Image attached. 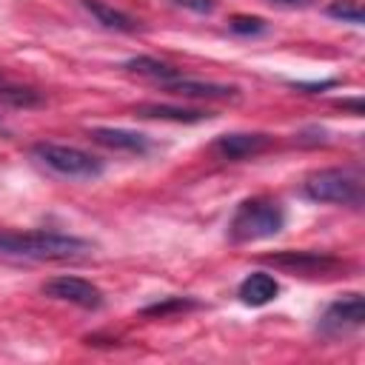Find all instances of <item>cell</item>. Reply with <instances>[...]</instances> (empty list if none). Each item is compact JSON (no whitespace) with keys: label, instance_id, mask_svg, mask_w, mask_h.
I'll use <instances>...</instances> for the list:
<instances>
[{"label":"cell","instance_id":"6da1fadb","mask_svg":"<svg viewBox=\"0 0 365 365\" xmlns=\"http://www.w3.org/2000/svg\"><path fill=\"white\" fill-rule=\"evenodd\" d=\"M91 251L88 240L57 234V231H3L0 228V254L11 257H29V259H74Z\"/></svg>","mask_w":365,"mask_h":365},{"label":"cell","instance_id":"7a4b0ae2","mask_svg":"<svg viewBox=\"0 0 365 365\" xmlns=\"http://www.w3.org/2000/svg\"><path fill=\"white\" fill-rule=\"evenodd\" d=\"M285 228V211L277 200L268 197H251L242 200L228 222L231 242H257L279 234Z\"/></svg>","mask_w":365,"mask_h":365},{"label":"cell","instance_id":"3957f363","mask_svg":"<svg viewBox=\"0 0 365 365\" xmlns=\"http://www.w3.org/2000/svg\"><path fill=\"white\" fill-rule=\"evenodd\" d=\"M302 194L314 202L362 205V197H365L362 174L356 168H319L305 177Z\"/></svg>","mask_w":365,"mask_h":365},{"label":"cell","instance_id":"277c9868","mask_svg":"<svg viewBox=\"0 0 365 365\" xmlns=\"http://www.w3.org/2000/svg\"><path fill=\"white\" fill-rule=\"evenodd\" d=\"M31 154L37 163H43L48 171L66 177V180H97L103 174V163L77 148V145H63V143H34Z\"/></svg>","mask_w":365,"mask_h":365},{"label":"cell","instance_id":"5b68a950","mask_svg":"<svg viewBox=\"0 0 365 365\" xmlns=\"http://www.w3.org/2000/svg\"><path fill=\"white\" fill-rule=\"evenodd\" d=\"M265 265H274L288 274H302V277H317V274H336L345 271L348 262L334 257V254H319V251H277L262 257Z\"/></svg>","mask_w":365,"mask_h":365},{"label":"cell","instance_id":"8992f818","mask_svg":"<svg viewBox=\"0 0 365 365\" xmlns=\"http://www.w3.org/2000/svg\"><path fill=\"white\" fill-rule=\"evenodd\" d=\"M362 322H365V299H362V294L354 291V294H345V297L334 299L322 311V317L317 322V331L322 336H345L351 331H359Z\"/></svg>","mask_w":365,"mask_h":365},{"label":"cell","instance_id":"52a82bcc","mask_svg":"<svg viewBox=\"0 0 365 365\" xmlns=\"http://www.w3.org/2000/svg\"><path fill=\"white\" fill-rule=\"evenodd\" d=\"M43 294L60 302H71L86 311H97L103 305V291L80 277H51L43 282Z\"/></svg>","mask_w":365,"mask_h":365},{"label":"cell","instance_id":"ba28073f","mask_svg":"<svg viewBox=\"0 0 365 365\" xmlns=\"http://www.w3.org/2000/svg\"><path fill=\"white\" fill-rule=\"evenodd\" d=\"M271 143H274L271 134H262V131H234V134L217 137L211 148L222 160H245V157H254V154L265 151Z\"/></svg>","mask_w":365,"mask_h":365},{"label":"cell","instance_id":"9c48e42d","mask_svg":"<svg viewBox=\"0 0 365 365\" xmlns=\"http://www.w3.org/2000/svg\"><path fill=\"white\" fill-rule=\"evenodd\" d=\"M88 137L111 151H125V154H148L151 151V140L140 131H128V128H111V125H100V128H91Z\"/></svg>","mask_w":365,"mask_h":365},{"label":"cell","instance_id":"30bf717a","mask_svg":"<svg viewBox=\"0 0 365 365\" xmlns=\"http://www.w3.org/2000/svg\"><path fill=\"white\" fill-rule=\"evenodd\" d=\"M165 88L171 94H180V97H197V100H231L237 97V86H225V83H208V80H194V77H185L180 74L177 80L165 83Z\"/></svg>","mask_w":365,"mask_h":365},{"label":"cell","instance_id":"8fae6325","mask_svg":"<svg viewBox=\"0 0 365 365\" xmlns=\"http://www.w3.org/2000/svg\"><path fill=\"white\" fill-rule=\"evenodd\" d=\"M237 294H240V299H242L245 305L259 308V305H268V302L279 294V282H277L271 274H265V271H254V274H248V277L240 282Z\"/></svg>","mask_w":365,"mask_h":365},{"label":"cell","instance_id":"7c38bea8","mask_svg":"<svg viewBox=\"0 0 365 365\" xmlns=\"http://www.w3.org/2000/svg\"><path fill=\"white\" fill-rule=\"evenodd\" d=\"M137 117L145 120H171V123H202L211 120V111H200V108H180V106H165V103H140L134 108Z\"/></svg>","mask_w":365,"mask_h":365},{"label":"cell","instance_id":"4fadbf2b","mask_svg":"<svg viewBox=\"0 0 365 365\" xmlns=\"http://www.w3.org/2000/svg\"><path fill=\"white\" fill-rule=\"evenodd\" d=\"M125 68H128L131 74L151 77V80H157L160 86H165V83H171V80H177V77L182 74L177 66H168V63H163V60H157V57H131V60H125Z\"/></svg>","mask_w":365,"mask_h":365},{"label":"cell","instance_id":"5bb4252c","mask_svg":"<svg viewBox=\"0 0 365 365\" xmlns=\"http://www.w3.org/2000/svg\"><path fill=\"white\" fill-rule=\"evenodd\" d=\"M83 6H86V9L94 14V20L103 23L106 29H114V31H134V29H137V20H134V17H128V14L120 11V9L106 6V3H100V0H83Z\"/></svg>","mask_w":365,"mask_h":365},{"label":"cell","instance_id":"9a60e30c","mask_svg":"<svg viewBox=\"0 0 365 365\" xmlns=\"http://www.w3.org/2000/svg\"><path fill=\"white\" fill-rule=\"evenodd\" d=\"M0 103L11 106V108H37L43 106V94L31 86H20V83H11V80H3L0 83Z\"/></svg>","mask_w":365,"mask_h":365},{"label":"cell","instance_id":"2e32d148","mask_svg":"<svg viewBox=\"0 0 365 365\" xmlns=\"http://www.w3.org/2000/svg\"><path fill=\"white\" fill-rule=\"evenodd\" d=\"M325 11H328V17L342 20V23H351V26H362L365 23V11H362V3L359 0H334Z\"/></svg>","mask_w":365,"mask_h":365},{"label":"cell","instance_id":"e0dca14e","mask_svg":"<svg viewBox=\"0 0 365 365\" xmlns=\"http://www.w3.org/2000/svg\"><path fill=\"white\" fill-rule=\"evenodd\" d=\"M191 308H197V302H194V299H188V297H165L163 302L145 305V308H143V317H168V314L191 311Z\"/></svg>","mask_w":365,"mask_h":365},{"label":"cell","instance_id":"ac0fdd59","mask_svg":"<svg viewBox=\"0 0 365 365\" xmlns=\"http://www.w3.org/2000/svg\"><path fill=\"white\" fill-rule=\"evenodd\" d=\"M228 29L234 34H242V37H254V34H262L268 29V23L262 17H254V14H234L228 20Z\"/></svg>","mask_w":365,"mask_h":365},{"label":"cell","instance_id":"d6986e66","mask_svg":"<svg viewBox=\"0 0 365 365\" xmlns=\"http://www.w3.org/2000/svg\"><path fill=\"white\" fill-rule=\"evenodd\" d=\"M177 6H182V9H191V11H197V14H208V11H214V6H217V0H174Z\"/></svg>","mask_w":365,"mask_h":365},{"label":"cell","instance_id":"ffe728a7","mask_svg":"<svg viewBox=\"0 0 365 365\" xmlns=\"http://www.w3.org/2000/svg\"><path fill=\"white\" fill-rule=\"evenodd\" d=\"M336 86L334 80H325V83H294V88H302V91H322V88H331Z\"/></svg>","mask_w":365,"mask_h":365},{"label":"cell","instance_id":"44dd1931","mask_svg":"<svg viewBox=\"0 0 365 365\" xmlns=\"http://www.w3.org/2000/svg\"><path fill=\"white\" fill-rule=\"evenodd\" d=\"M339 106H342V108H351L354 114H362V100H342Z\"/></svg>","mask_w":365,"mask_h":365},{"label":"cell","instance_id":"7402d4cb","mask_svg":"<svg viewBox=\"0 0 365 365\" xmlns=\"http://www.w3.org/2000/svg\"><path fill=\"white\" fill-rule=\"evenodd\" d=\"M0 134H9V131H6V125H3V120H0Z\"/></svg>","mask_w":365,"mask_h":365},{"label":"cell","instance_id":"603a6c76","mask_svg":"<svg viewBox=\"0 0 365 365\" xmlns=\"http://www.w3.org/2000/svg\"><path fill=\"white\" fill-rule=\"evenodd\" d=\"M279 3H302V0H279Z\"/></svg>","mask_w":365,"mask_h":365},{"label":"cell","instance_id":"cb8c5ba5","mask_svg":"<svg viewBox=\"0 0 365 365\" xmlns=\"http://www.w3.org/2000/svg\"><path fill=\"white\" fill-rule=\"evenodd\" d=\"M3 80H9V77H6V74H3V71H0V83H3Z\"/></svg>","mask_w":365,"mask_h":365}]
</instances>
